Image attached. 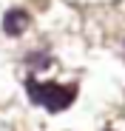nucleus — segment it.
Returning <instances> with one entry per match:
<instances>
[{
  "label": "nucleus",
  "mask_w": 125,
  "mask_h": 131,
  "mask_svg": "<svg viewBox=\"0 0 125 131\" xmlns=\"http://www.w3.org/2000/svg\"><path fill=\"white\" fill-rule=\"evenodd\" d=\"M26 91L34 105H43L46 111L60 114L74 103L77 97V85H60V83H37L34 77L26 80Z\"/></svg>",
  "instance_id": "f257e3e1"
},
{
  "label": "nucleus",
  "mask_w": 125,
  "mask_h": 131,
  "mask_svg": "<svg viewBox=\"0 0 125 131\" xmlns=\"http://www.w3.org/2000/svg\"><path fill=\"white\" fill-rule=\"evenodd\" d=\"M31 26V14L26 9H9L3 14V31L9 37H20V34H26V29Z\"/></svg>",
  "instance_id": "f03ea898"
},
{
  "label": "nucleus",
  "mask_w": 125,
  "mask_h": 131,
  "mask_svg": "<svg viewBox=\"0 0 125 131\" xmlns=\"http://www.w3.org/2000/svg\"><path fill=\"white\" fill-rule=\"evenodd\" d=\"M26 63H29V66H40V69H43V66H48V63H51V57H48L46 51H40V54L34 51V54H29V57H26Z\"/></svg>",
  "instance_id": "7ed1b4c3"
}]
</instances>
